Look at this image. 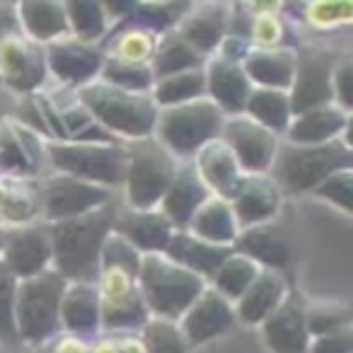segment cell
I'll list each match as a JSON object with an SVG mask.
<instances>
[{
  "label": "cell",
  "mask_w": 353,
  "mask_h": 353,
  "mask_svg": "<svg viewBox=\"0 0 353 353\" xmlns=\"http://www.w3.org/2000/svg\"><path fill=\"white\" fill-rule=\"evenodd\" d=\"M59 174L114 189L126 179V148L117 143H73L56 141L46 148Z\"/></svg>",
  "instance_id": "8"
},
{
  "label": "cell",
  "mask_w": 353,
  "mask_h": 353,
  "mask_svg": "<svg viewBox=\"0 0 353 353\" xmlns=\"http://www.w3.org/2000/svg\"><path fill=\"white\" fill-rule=\"evenodd\" d=\"M223 112L208 97L194 99L176 107L157 109L155 138L172 152V155L189 157L196 155L203 145L221 138Z\"/></svg>",
  "instance_id": "5"
},
{
  "label": "cell",
  "mask_w": 353,
  "mask_h": 353,
  "mask_svg": "<svg viewBox=\"0 0 353 353\" xmlns=\"http://www.w3.org/2000/svg\"><path fill=\"white\" fill-rule=\"evenodd\" d=\"M245 117L256 121L271 133H283L288 128L293 112H290L288 92L281 90H252L245 104Z\"/></svg>",
  "instance_id": "31"
},
{
  "label": "cell",
  "mask_w": 353,
  "mask_h": 353,
  "mask_svg": "<svg viewBox=\"0 0 353 353\" xmlns=\"http://www.w3.org/2000/svg\"><path fill=\"white\" fill-rule=\"evenodd\" d=\"M20 32V20H17V10H12V6H0V44L8 37Z\"/></svg>",
  "instance_id": "46"
},
{
  "label": "cell",
  "mask_w": 353,
  "mask_h": 353,
  "mask_svg": "<svg viewBox=\"0 0 353 353\" xmlns=\"http://www.w3.org/2000/svg\"><path fill=\"white\" fill-rule=\"evenodd\" d=\"M211 199V192L199 176L196 167H176L174 179L167 187L165 196H162V216L172 223V225H189L192 216Z\"/></svg>",
  "instance_id": "19"
},
{
  "label": "cell",
  "mask_w": 353,
  "mask_h": 353,
  "mask_svg": "<svg viewBox=\"0 0 353 353\" xmlns=\"http://www.w3.org/2000/svg\"><path fill=\"white\" fill-rule=\"evenodd\" d=\"M203 56L196 54L187 41L179 37V32H170V34L162 37V41L157 44L155 56H152V78L162 80L170 78V75L184 73V70L201 68Z\"/></svg>",
  "instance_id": "32"
},
{
  "label": "cell",
  "mask_w": 353,
  "mask_h": 353,
  "mask_svg": "<svg viewBox=\"0 0 353 353\" xmlns=\"http://www.w3.org/2000/svg\"><path fill=\"white\" fill-rule=\"evenodd\" d=\"M346 126L348 112H343L336 104H327V107L295 114L285 128V136L295 145H322V143L339 141Z\"/></svg>",
  "instance_id": "22"
},
{
  "label": "cell",
  "mask_w": 353,
  "mask_h": 353,
  "mask_svg": "<svg viewBox=\"0 0 353 353\" xmlns=\"http://www.w3.org/2000/svg\"><path fill=\"white\" fill-rule=\"evenodd\" d=\"M0 353H6V351H3V348H0Z\"/></svg>",
  "instance_id": "49"
},
{
  "label": "cell",
  "mask_w": 353,
  "mask_h": 353,
  "mask_svg": "<svg viewBox=\"0 0 353 353\" xmlns=\"http://www.w3.org/2000/svg\"><path fill=\"white\" fill-rule=\"evenodd\" d=\"M102 83L112 85V88L126 90V92H141L145 94L148 90L155 85V78H152V70L145 61H123V59H104L102 61Z\"/></svg>",
  "instance_id": "35"
},
{
  "label": "cell",
  "mask_w": 353,
  "mask_h": 353,
  "mask_svg": "<svg viewBox=\"0 0 353 353\" xmlns=\"http://www.w3.org/2000/svg\"><path fill=\"white\" fill-rule=\"evenodd\" d=\"M41 353H56V351H51V348H44V351H41Z\"/></svg>",
  "instance_id": "48"
},
{
  "label": "cell",
  "mask_w": 353,
  "mask_h": 353,
  "mask_svg": "<svg viewBox=\"0 0 353 353\" xmlns=\"http://www.w3.org/2000/svg\"><path fill=\"white\" fill-rule=\"evenodd\" d=\"M6 266L15 274V279H32L51 266V240L46 228H25L17 230L3 245Z\"/></svg>",
  "instance_id": "17"
},
{
  "label": "cell",
  "mask_w": 353,
  "mask_h": 353,
  "mask_svg": "<svg viewBox=\"0 0 353 353\" xmlns=\"http://www.w3.org/2000/svg\"><path fill=\"white\" fill-rule=\"evenodd\" d=\"M99 271H119V274H126L138 281L141 252L133 250L117 232H109L102 245V254H99Z\"/></svg>",
  "instance_id": "37"
},
{
  "label": "cell",
  "mask_w": 353,
  "mask_h": 353,
  "mask_svg": "<svg viewBox=\"0 0 353 353\" xmlns=\"http://www.w3.org/2000/svg\"><path fill=\"white\" fill-rule=\"evenodd\" d=\"M109 201H112V189L68 174L51 176L41 192V206L49 223L88 216L97 208L109 206Z\"/></svg>",
  "instance_id": "9"
},
{
  "label": "cell",
  "mask_w": 353,
  "mask_h": 353,
  "mask_svg": "<svg viewBox=\"0 0 353 353\" xmlns=\"http://www.w3.org/2000/svg\"><path fill=\"white\" fill-rule=\"evenodd\" d=\"M162 254L174 261V264L184 266V269L194 271V274H199L203 279V276L216 274L218 266L232 254V247L208 245V242L196 240L189 232H172Z\"/></svg>",
  "instance_id": "24"
},
{
  "label": "cell",
  "mask_w": 353,
  "mask_h": 353,
  "mask_svg": "<svg viewBox=\"0 0 353 353\" xmlns=\"http://www.w3.org/2000/svg\"><path fill=\"white\" fill-rule=\"evenodd\" d=\"M126 196L133 211H152L174 179V155L155 136L138 138L126 148Z\"/></svg>",
  "instance_id": "7"
},
{
  "label": "cell",
  "mask_w": 353,
  "mask_h": 353,
  "mask_svg": "<svg viewBox=\"0 0 353 353\" xmlns=\"http://www.w3.org/2000/svg\"><path fill=\"white\" fill-rule=\"evenodd\" d=\"M348 324H351V312L339 305H322V307H312L310 312H305V327L310 336H322Z\"/></svg>",
  "instance_id": "39"
},
{
  "label": "cell",
  "mask_w": 353,
  "mask_h": 353,
  "mask_svg": "<svg viewBox=\"0 0 353 353\" xmlns=\"http://www.w3.org/2000/svg\"><path fill=\"white\" fill-rule=\"evenodd\" d=\"M0 78L17 92H30L39 88L46 78V56L32 41L20 34L8 37L0 44Z\"/></svg>",
  "instance_id": "12"
},
{
  "label": "cell",
  "mask_w": 353,
  "mask_h": 353,
  "mask_svg": "<svg viewBox=\"0 0 353 353\" xmlns=\"http://www.w3.org/2000/svg\"><path fill=\"white\" fill-rule=\"evenodd\" d=\"M281 203V189L279 184L266 174H247L242 176L240 187L235 196L230 199V208L235 213L237 228L264 225L266 221L276 216Z\"/></svg>",
  "instance_id": "13"
},
{
  "label": "cell",
  "mask_w": 353,
  "mask_h": 353,
  "mask_svg": "<svg viewBox=\"0 0 353 353\" xmlns=\"http://www.w3.org/2000/svg\"><path fill=\"white\" fill-rule=\"evenodd\" d=\"M206 92L208 99L223 112V117L245 114L247 97L252 92L250 78L242 70L240 61H230L225 56L216 59L206 70Z\"/></svg>",
  "instance_id": "16"
},
{
  "label": "cell",
  "mask_w": 353,
  "mask_h": 353,
  "mask_svg": "<svg viewBox=\"0 0 353 353\" xmlns=\"http://www.w3.org/2000/svg\"><path fill=\"white\" fill-rule=\"evenodd\" d=\"M3 245H6V242H3V235H0V254H3Z\"/></svg>",
  "instance_id": "47"
},
{
  "label": "cell",
  "mask_w": 353,
  "mask_h": 353,
  "mask_svg": "<svg viewBox=\"0 0 353 353\" xmlns=\"http://www.w3.org/2000/svg\"><path fill=\"white\" fill-rule=\"evenodd\" d=\"M228 12L223 6H201L194 12H189L182 22L179 37L192 46L196 54H211L223 41L228 25Z\"/></svg>",
  "instance_id": "29"
},
{
  "label": "cell",
  "mask_w": 353,
  "mask_h": 353,
  "mask_svg": "<svg viewBox=\"0 0 353 353\" xmlns=\"http://www.w3.org/2000/svg\"><path fill=\"white\" fill-rule=\"evenodd\" d=\"M68 281L54 269L17 281L15 334L27 343H44L61 324V298Z\"/></svg>",
  "instance_id": "6"
},
{
  "label": "cell",
  "mask_w": 353,
  "mask_h": 353,
  "mask_svg": "<svg viewBox=\"0 0 353 353\" xmlns=\"http://www.w3.org/2000/svg\"><path fill=\"white\" fill-rule=\"evenodd\" d=\"M189 235L196 240L208 242V245L218 247H232L240 235L235 213L230 208V201L221 196H211L189 221Z\"/></svg>",
  "instance_id": "25"
},
{
  "label": "cell",
  "mask_w": 353,
  "mask_h": 353,
  "mask_svg": "<svg viewBox=\"0 0 353 353\" xmlns=\"http://www.w3.org/2000/svg\"><path fill=\"white\" fill-rule=\"evenodd\" d=\"M285 300V281L279 271L261 269L254 283L237 300V317L245 324H261Z\"/></svg>",
  "instance_id": "26"
},
{
  "label": "cell",
  "mask_w": 353,
  "mask_h": 353,
  "mask_svg": "<svg viewBox=\"0 0 353 353\" xmlns=\"http://www.w3.org/2000/svg\"><path fill=\"white\" fill-rule=\"evenodd\" d=\"M179 319H182L179 332H182L184 341L199 346V343L211 341L218 334L225 332L235 319V312H232L230 303L216 290H203Z\"/></svg>",
  "instance_id": "15"
},
{
  "label": "cell",
  "mask_w": 353,
  "mask_h": 353,
  "mask_svg": "<svg viewBox=\"0 0 353 353\" xmlns=\"http://www.w3.org/2000/svg\"><path fill=\"white\" fill-rule=\"evenodd\" d=\"M314 194L322 199H329L332 203H336L339 208H343L346 213L353 211V172L351 167L348 170H339L334 172L332 176H327Z\"/></svg>",
  "instance_id": "41"
},
{
  "label": "cell",
  "mask_w": 353,
  "mask_h": 353,
  "mask_svg": "<svg viewBox=\"0 0 353 353\" xmlns=\"http://www.w3.org/2000/svg\"><path fill=\"white\" fill-rule=\"evenodd\" d=\"M221 141L230 148L240 170L247 174H266L274 165L276 150H279L276 133L266 131L264 126L252 121L245 114L228 117L223 121Z\"/></svg>",
  "instance_id": "10"
},
{
  "label": "cell",
  "mask_w": 353,
  "mask_h": 353,
  "mask_svg": "<svg viewBox=\"0 0 353 353\" xmlns=\"http://www.w3.org/2000/svg\"><path fill=\"white\" fill-rule=\"evenodd\" d=\"M30 148L22 145L20 131L15 133H6L0 138V167L8 172H17V174H25L32 170L30 165Z\"/></svg>",
  "instance_id": "43"
},
{
  "label": "cell",
  "mask_w": 353,
  "mask_h": 353,
  "mask_svg": "<svg viewBox=\"0 0 353 353\" xmlns=\"http://www.w3.org/2000/svg\"><path fill=\"white\" fill-rule=\"evenodd\" d=\"M65 17H68V27L75 32L78 41L90 44V41L99 39L107 30V8L104 3H88V0H73V3H63Z\"/></svg>",
  "instance_id": "36"
},
{
  "label": "cell",
  "mask_w": 353,
  "mask_h": 353,
  "mask_svg": "<svg viewBox=\"0 0 353 353\" xmlns=\"http://www.w3.org/2000/svg\"><path fill=\"white\" fill-rule=\"evenodd\" d=\"M114 208L104 206L88 216L51 223V264L68 283H94L99 279V254L114 225Z\"/></svg>",
  "instance_id": "1"
},
{
  "label": "cell",
  "mask_w": 353,
  "mask_h": 353,
  "mask_svg": "<svg viewBox=\"0 0 353 353\" xmlns=\"http://www.w3.org/2000/svg\"><path fill=\"white\" fill-rule=\"evenodd\" d=\"M196 172L203 179V184L208 187V192H216V196L230 201L235 196L237 187L242 182V170L237 165L235 155L230 152V148L216 138L208 145H203L196 152Z\"/></svg>",
  "instance_id": "21"
},
{
  "label": "cell",
  "mask_w": 353,
  "mask_h": 353,
  "mask_svg": "<svg viewBox=\"0 0 353 353\" xmlns=\"http://www.w3.org/2000/svg\"><path fill=\"white\" fill-rule=\"evenodd\" d=\"M351 83H353V73H351V63H341L334 68L332 75V92H334V102L336 107H341L343 112L351 109Z\"/></svg>",
  "instance_id": "45"
},
{
  "label": "cell",
  "mask_w": 353,
  "mask_h": 353,
  "mask_svg": "<svg viewBox=\"0 0 353 353\" xmlns=\"http://www.w3.org/2000/svg\"><path fill=\"white\" fill-rule=\"evenodd\" d=\"M242 70L250 78V83L261 85V90L288 92L295 75V51L290 49L247 51Z\"/></svg>",
  "instance_id": "23"
},
{
  "label": "cell",
  "mask_w": 353,
  "mask_h": 353,
  "mask_svg": "<svg viewBox=\"0 0 353 353\" xmlns=\"http://www.w3.org/2000/svg\"><path fill=\"white\" fill-rule=\"evenodd\" d=\"M232 250H235L237 254H245L247 259H252L259 269L264 266V269H269V271L283 269L290 261L288 242L281 235H276V232L266 225L242 230L240 235H237Z\"/></svg>",
  "instance_id": "27"
},
{
  "label": "cell",
  "mask_w": 353,
  "mask_h": 353,
  "mask_svg": "<svg viewBox=\"0 0 353 353\" xmlns=\"http://www.w3.org/2000/svg\"><path fill=\"white\" fill-rule=\"evenodd\" d=\"M261 329L271 353H307L310 334L305 327V310L293 298H285L261 322Z\"/></svg>",
  "instance_id": "18"
},
{
  "label": "cell",
  "mask_w": 353,
  "mask_h": 353,
  "mask_svg": "<svg viewBox=\"0 0 353 353\" xmlns=\"http://www.w3.org/2000/svg\"><path fill=\"white\" fill-rule=\"evenodd\" d=\"M80 104L109 133H121L138 141L155 131L157 107L150 94L126 92L99 80L80 88Z\"/></svg>",
  "instance_id": "3"
},
{
  "label": "cell",
  "mask_w": 353,
  "mask_h": 353,
  "mask_svg": "<svg viewBox=\"0 0 353 353\" xmlns=\"http://www.w3.org/2000/svg\"><path fill=\"white\" fill-rule=\"evenodd\" d=\"M201 97H206V70L203 68L184 70V73L155 80V90H152V102L157 109L176 107V104H187Z\"/></svg>",
  "instance_id": "33"
},
{
  "label": "cell",
  "mask_w": 353,
  "mask_h": 353,
  "mask_svg": "<svg viewBox=\"0 0 353 353\" xmlns=\"http://www.w3.org/2000/svg\"><path fill=\"white\" fill-rule=\"evenodd\" d=\"M112 232L143 254H162L172 237V223L157 211H131L114 218Z\"/></svg>",
  "instance_id": "20"
},
{
  "label": "cell",
  "mask_w": 353,
  "mask_h": 353,
  "mask_svg": "<svg viewBox=\"0 0 353 353\" xmlns=\"http://www.w3.org/2000/svg\"><path fill=\"white\" fill-rule=\"evenodd\" d=\"M61 322L75 334L99 327V288L94 283H68L61 298Z\"/></svg>",
  "instance_id": "28"
},
{
  "label": "cell",
  "mask_w": 353,
  "mask_h": 353,
  "mask_svg": "<svg viewBox=\"0 0 353 353\" xmlns=\"http://www.w3.org/2000/svg\"><path fill=\"white\" fill-rule=\"evenodd\" d=\"M46 56V70L56 75L59 80L68 85H83L92 83L94 75L102 70V54L92 44H83L78 39L70 41H54L44 51Z\"/></svg>",
  "instance_id": "14"
},
{
  "label": "cell",
  "mask_w": 353,
  "mask_h": 353,
  "mask_svg": "<svg viewBox=\"0 0 353 353\" xmlns=\"http://www.w3.org/2000/svg\"><path fill=\"white\" fill-rule=\"evenodd\" d=\"M17 20L20 27L34 41H54L70 30L65 17L63 3H49V0H27L17 6Z\"/></svg>",
  "instance_id": "30"
},
{
  "label": "cell",
  "mask_w": 353,
  "mask_h": 353,
  "mask_svg": "<svg viewBox=\"0 0 353 353\" xmlns=\"http://www.w3.org/2000/svg\"><path fill=\"white\" fill-rule=\"evenodd\" d=\"M174 8L176 6H145V3L141 6V3H136L131 15L138 22L141 32H165L179 15Z\"/></svg>",
  "instance_id": "42"
},
{
  "label": "cell",
  "mask_w": 353,
  "mask_h": 353,
  "mask_svg": "<svg viewBox=\"0 0 353 353\" xmlns=\"http://www.w3.org/2000/svg\"><path fill=\"white\" fill-rule=\"evenodd\" d=\"M307 353H353L351 327H343V329H336V332L314 336L307 346Z\"/></svg>",
  "instance_id": "44"
},
{
  "label": "cell",
  "mask_w": 353,
  "mask_h": 353,
  "mask_svg": "<svg viewBox=\"0 0 353 353\" xmlns=\"http://www.w3.org/2000/svg\"><path fill=\"white\" fill-rule=\"evenodd\" d=\"M334 68H336V59L327 51H307V54L295 56V75L288 90L293 117L307 112V109L334 104Z\"/></svg>",
  "instance_id": "11"
},
{
  "label": "cell",
  "mask_w": 353,
  "mask_h": 353,
  "mask_svg": "<svg viewBox=\"0 0 353 353\" xmlns=\"http://www.w3.org/2000/svg\"><path fill=\"white\" fill-rule=\"evenodd\" d=\"M353 165V152L346 141H332L322 145H279L274 157L276 184H283L288 192H314L319 184L339 170Z\"/></svg>",
  "instance_id": "4"
},
{
  "label": "cell",
  "mask_w": 353,
  "mask_h": 353,
  "mask_svg": "<svg viewBox=\"0 0 353 353\" xmlns=\"http://www.w3.org/2000/svg\"><path fill=\"white\" fill-rule=\"evenodd\" d=\"M189 343L184 341L179 324L167 319H150L145 324V348L148 353H187Z\"/></svg>",
  "instance_id": "38"
},
{
  "label": "cell",
  "mask_w": 353,
  "mask_h": 353,
  "mask_svg": "<svg viewBox=\"0 0 353 353\" xmlns=\"http://www.w3.org/2000/svg\"><path fill=\"white\" fill-rule=\"evenodd\" d=\"M138 290L148 312H155L157 319L174 322L192 307L206 285L201 276L174 264L165 254H145L141 256Z\"/></svg>",
  "instance_id": "2"
},
{
  "label": "cell",
  "mask_w": 353,
  "mask_h": 353,
  "mask_svg": "<svg viewBox=\"0 0 353 353\" xmlns=\"http://www.w3.org/2000/svg\"><path fill=\"white\" fill-rule=\"evenodd\" d=\"M15 293L17 279L0 259V336L15 339Z\"/></svg>",
  "instance_id": "40"
},
{
  "label": "cell",
  "mask_w": 353,
  "mask_h": 353,
  "mask_svg": "<svg viewBox=\"0 0 353 353\" xmlns=\"http://www.w3.org/2000/svg\"><path fill=\"white\" fill-rule=\"evenodd\" d=\"M261 274V269L252 259H247L245 254H237L232 250V254L218 266V271L213 274V285L216 293L230 303V300H240L247 293L254 279Z\"/></svg>",
  "instance_id": "34"
}]
</instances>
